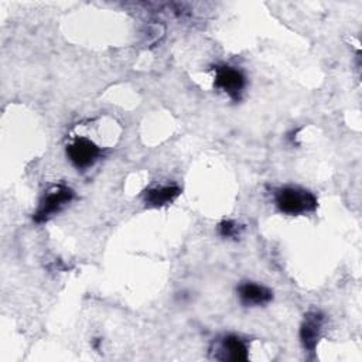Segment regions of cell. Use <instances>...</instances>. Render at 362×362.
<instances>
[{"label": "cell", "mask_w": 362, "mask_h": 362, "mask_svg": "<svg viewBox=\"0 0 362 362\" xmlns=\"http://www.w3.org/2000/svg\"><path fill=\"white\" fill-rule=\"evenodd\" d=\"M324 317L318 311H310L305 314V318L303 321L301 329H300V338L303 342V346L308 351H313L317 345V341L321 334Z\"/></svg>", "instance_id": "5"}, {"label": "cell", "mask_w": 362, "mask_h": 362, "mask_svg": "<svg viewBox=\"0 0 362 362\" xmlns=\"http://www.w3.org/2000/svg\"><path fill=\"white\" fill-rule=\"evenodd\" d=\"M238 294L245 305H263L273 298V293L260 284L243 283L238 287Z\"/></svg>", "instance_id": "6"}, {"label": "cell", "mask_w": 362, "mask_h": 362, "mask_svg": "<svg viewBox=\"0 0 362 362\" xmlns=\"http://www.w3.org/2000/svg\"><path fill=\"white\" fill-rule=\"evenodd\" d=\"M276 204L279 209L287 215H300L314 211L317 208V198L307 189L286 187L276 194Z\"/></svg>", "instance_id": "1"}, {"label": "cell", "mask_w": 362, "mask_h": 362, "mask_svg": "<svg viewBox=\"0 0 362 362\" xmlns=\"http://www.w3.org/2000/svg\"><path fill=\"white\" fill-rule=\"evenodd\" d=\"M178 187H161V188H153L146 192L144 201L148 206H163L170 202H173L180 195Z\"/></svg>", "instance_id": "8"}, {"label": "cell", "mask_w": 362, "mask_h": 362, "mask_svg": "<svg viewBox=\"0 0 362 362\" xmlns=\"http://www.w3.org/2000/svg\"><path fill=\"white\" fill-rule=\"evenodd\" d=\"M66 154L75 167L86 168L98 160L100 148L89 139L78 137L66 147Z\"/></svg>", "instance_id": "3"}, {"label": "cell", "mask_w": 362, "mask_h": 362, "mask_svg": "<svg viewBox=\"0 0 362 362\" xmlns=\"http://www.w3.org/2000/svg\"><path fill=\"white\" fill-rule=\"evenodd\" d=\"M215 86L226 92L232 99H238L245 88V76L232 66H219L215 71Z\"/></svg>", "instance_id": "4"}, {"label": "cell", "mask_w": 362, "mask_h": 362, "mask_svg": "<svg viewBox=\"0 0 362 362\" xmlns=\"http://www.w3.org/2000/svg\"><path fill=\"white\" fill-rule=\"evenodd\" d=\"M222 355L218 359L222 361H233V362H243L247 361V346L246 344L236 335H228L222 339L221 344Z\"/></svg>", "instance_id": "7"}, {"label": "cell", "mask_w": 362, "mask_h": 362, "mask_svg": "<svg viewBox=\"0 0 362 362\" xmlns=\"http://www.w3.org/2000/svg\"><path fill=\"white\" fill-rule=\"evenodd\" d=\"M219 235L223 238H235L239 235V226L233 221H223L219 223Z\"/></svg>", "instance_id": "9"}, {"label": "cell", "mask_w": 362, "mask_h": 362, "mask_svg": "<svg viewBox=\"0 0 362 362\" xmlns=\"http://www.w3.org/2000/svg\"><path fill=\"white\" fill-rule=\"evenodd\" d=\"M74 198V191L68 187L58 185L47 192L44 199L41 201L37 212L34 214L35 222L47 221L52 214L58 212L65 204H68Z\"/></svg>", "instance_id": "2"}]
</instances>
